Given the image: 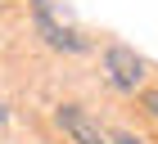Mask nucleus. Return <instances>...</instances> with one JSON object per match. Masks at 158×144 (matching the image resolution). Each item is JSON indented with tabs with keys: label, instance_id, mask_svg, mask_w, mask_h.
Returning a JSON list of instances; mask_svg holds the SVG:
<instances>
[{
	"label": "nucleus",
	"instance_id": "nucleus-5",
	"mask_svg": "<svg viewBox=\"0 0 158 144\" xmlns=\"http://www.w3.org/2000/svg\"><path fill=\"white\" fill-rule=\"evenodd\" d=\"M109 144H145V140H140V135H113Z\"/></svg>",
	"mask_w": 158,
	"mask_h": 144
},
{
	"label": "nucleus",
	"instance_id": "nucleus-3",
	"mask_svg": "<svg viewBox=\"0 0 158 144\" xmlns=\"http://www.w3.org/2000/svg\"><path fill=\"white\" fill-rule=\"evenodd\" d=\"M54 117H59L63 135H68L73 144H109V135L99 131V122L90 117V113H81L77 104H63L59 113H54Z\"/></svg>",
	"mask_w": 158,
	"mask_h": 144
},
{
	"label": "nucleus",
	"instance_id": "nucleus-1",
	"mask_svg": "<svg viewBox=\"0 0 158 144\" xmlns=\"http://www.w3.org/2000/svg\"><path fill=\"white\" fill-rule=\"evenodd\" d=\"M32 18H36V32L45 36L54 50H68V54H81V50H86V36L77 32L73 23H63L50 0H32Z\"/></svg>",
	"mask_w": 158,
	"mask_h": 144
},
{
	"label": "nucleus",
	"instance_id": "nucleus-4",
	"mask_svg": "<svg viewBox=\"0 0 158 144\" xmlns=\"http://www.w3.org/2000/svg\"><path fill=\"white\" fill-rule=\"evenodd\" d=\"M145 108H149V113L158 117V90H145Z\"/></svg>",
	"mask_w": 158,
	"mask_h": 144
},
{
	"label": "nucleus",
	"instance_id": "nucleus-2",
	"mask_svg": "<svg viewBox=\"0 0 158 144\" xmlns=\"http://www.w3.org/2000/svg\"><path fill=\"white\" fill-rule=\"evenodd\" d=\"M104 72H109V86L118 90H135V86L145 81V59L127 45H109L104 50Z\"/></svg>",
	"mask_w": 158,
	"mask_h": 144
}]
</instances>
